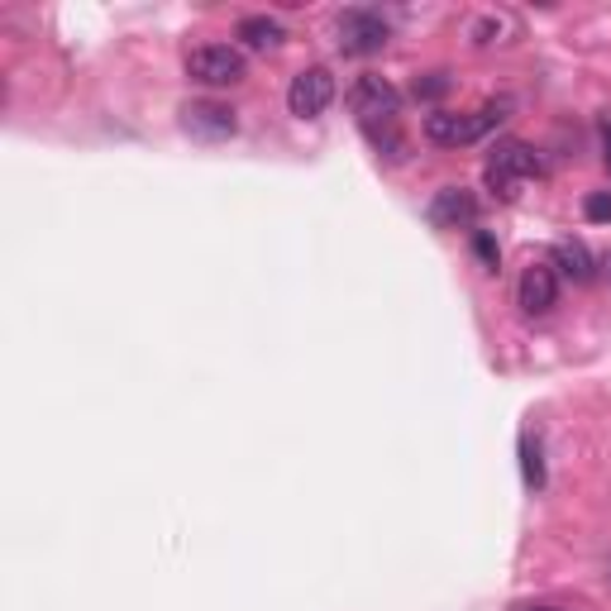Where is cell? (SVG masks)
Masks as SVG:
<instances>
[{
    "mask_svg": "<svg viewBox=\"0 0 611 611\" xmlns=\"http://www.w3.org/2000/svg\"><path fill=\"white\" fill-rule=\"evenodd\" d=\"M449 87H454L449 72H425V77H416L411 96H416V101H440V96H449Z\"/></svg>",
    "mask_w": 611,
    "mask_h": 611,
    "instance_id": "14",
    "label": "cell"
},
{
    "mask_svg": "<svg viewBox=\"0 0 611 611\" xmlns=\"http://www.w3.org/2000/svg\"><path fill=\"white\" fill-rule=\"evenodd\" d=\"M334 34H340V53H349V58H373L387 48L392 39V24L378 15V10H368V5H354V10H344L340 20H334Z\"/></svg>",
    "mask_w": 611,
    "mask_h": 611,
    "instance_id": "4",
    "label": "cell"
},
{
    "mask_svg": "<svg viewBox=\"0 0 611 611\" xmlns=\"http://www.w3.org/2000/svg\"><path fill=\"white\" fill-rule=\"evenodd\" d=\"M330 101H334V77H330V67H302V72L292 77V87H287V111L302 115V119L326 115Z\"/></svg>",
    "mask_w": 611,
    "mask_h": 611,
    "instance_id": "6",
    "label": "cell"
},
{
    "mask_svg": "<svg viewBox=\"0 0 611 611\" xmlns=\"http://www.w3.org/2000/svg\"><path fill=\"white\" fill-rule=\"evenodd\" d=\"M349 111L358 115V125L373 129V125H397L402 115V91L392 87L387 77L378 72H364V77L349 87Z\"/></svg>",
    "mask_w": 611,
    "mask_h": 611,
    "instance_id": "3",
    "label": "cell"
},
{
    "mask_svg": "<svg viewBox=\"0 0 611 611\" xmlns=\"http://www.w3.org/2000/svg\"><path fill=\"white\" fill-rule=\"evenodd\" d=\"M244 53L230 43H201L187 53V77L201 87H234V81H244Z\"/></svg>",
    "mask_w": 611,
    "mask_h": 611,
    "instance_id": "5",
    "label": "cell"
},
{
    "mask_svg": "<svg viewBox=\"0 0 611 611\" xmlns=\"http://www.w3.org/2000/svg\"><path fill=\"white\" fill-rule=\"evenodd\" d=\"M521 611H559V607H521Z\"/></svg>",
    "mask_w": 611,
    "mask_h": 611,
    "instance_id": "18",
    "label": "cell"
},
{
    "mask_svg": "<svg viewBox=\"0 0 611 611\" xmlns=\"http://www.w3.org/2000/svg\"><path fill=\"white\" fill-rule=\"evenodd\" d=\"M517 302L525 316H549L559 306V272L555 263H531L517 282Z\"/></svg>",
    "mask_w": 611,
    "mask_h": 611,
    "instance_id": "7",
    "label": "cell"
},
{
    "mask_svg": "<svg viewBox=\"0 0 611 611\" xmlns=\"http://www.w3.org/2000/svg\"><path fill=\"white\" fill-rule=\"evenodd\" d=\"M507 111H511L507 96H501V101L478 105V111H469V115L430 111V115H425V139H430V143H440V149H463V143H478V139L493 135L501 119H507Z\"/></svg>",
    "mask_w": 611,
    "mask_h": 611,
    "instance_id": "1",
    "label": "cell"
},
{
    "mask_svg": "<svg viewBox=\"0 0 611 611\" xmlns=\"http://www.w3.org/2000/svg\"><path fill=\"white\" fill-rule=\"evenodd\" d=\"M607 272H611V258H607Z\"/></svg>",
    "mask_w": 611,
    "mask_h": 611,
    "instance_id": "20",
    "label": "cell"
},
{
    "mask_svg": "<svg viewBox=\"0 0 611 611\" xmlns=\"http://www.w3.org/2000/svg\"><path fill=\"white\" fill-rule=\"evenodd\" d=\"M583 215H588L593 225H611V191H588V196H583Z\"/></svg>",
    "mask_w": 611,
    "mask_h": 611,
    "instance_id": "16",
    "label": "cell"
},
{
    "mask_svg": "<svg viewBox=\"0 0 611 611\" xmlns=\"http://www.w3.org/2000/svg\"><path fill=\"white\" fill-rule=\"evenodd\" d=\"M540 173H545L540 153H535L525 139H501L493 149V158H487V167H483L487 187H493L501 201H517L521 187L531 182V177H540Z\"/></svg>",
    "mask_w": 611,
    "mask_h": 611,
    "instance_id": "2",
    "label": "cell"
},
{
    "mask_svg": "<svg viewBox=\"0 0 611 611\" xmlns=\"http://www.w3.org/2000/svg\"><path fill=\"white\" fill-rule=\"evenodd\" d=\"M473 254H478V263H483L487 272H497V268H501V249H497V239L487 234V230H478V234H473Z\"/></svg>",
    "mask_w": 611,
    "mask_h": 611,
    "instance_id": "15",
    "label": "cell"
},
{
    "mask_svg": "<svg viewBox=\"0 0 611 611\" xmlns=\"http://www.w3.org/2000/svg\"><path fill=\"white\" fill-rule=\"evenodd\" d=\"M521 478H525L531 493L545 487V454H540V440L535 435H521Z\"/></svg>",
    "mask_w": 611,
    "mask_h": 611,
    "instance_id": "12",
    "label": "cell"
},
{
    "mask_svg": "<svg viewBox=\"0 0 611 611\" xmlns=\"http://www.w3.org/2000/svg\"><path fill=\"white\" fill-rule=\"evenodd\" d=\"M234 39L244 48H254V53H272V48H282L287 29L272 15H244L239 20V29H234Z\"/></svg>",
    "mask_w": 611,
    "mask_h": 611,
    "instance_id": "11",
    "label": "cell"
},
{
    "mask_svg": "<svg viewBox=\"0 0 611 611\" xmlns=\"http://www.w3.org/2000/svg\"><path fill=\"white\" fill-rule=\"evenodd\" d=\"M182 129L191 139H230L234 129H239V119L230 105H220V101H191L187 111H182Z\"/></svg>",
    "mask_w": 611,
    "mask_h": 611,
    "instance_id": "8",
    "label": "cell"
},
{
    "mask_svg": "<svg viewBox=\"0 0 611 611\" xmlns=\"http://www.w3.org/2000/svg\"><path fill=\"white\" fill-rule=\"evenodd\" d=\"M602 158L611 167V115H607V125H602Z\"/></svg>",
    "mask_w": 611,
    "mask_h": 611,
    "instance_id": "17",
    "label": "cell"
},
{
    "mask_svg": "<svg viewBox=\"0 0 611 611\" xmlns=\"http://www.w3.org/2000/svg\"><path fill=\"white\" fill-rule=\"evenodd\" d=\"M364 135L373 139V149L382 153V158H392V163L406 158V139L397 135V125H373V129H364Z\"/></svg>",
    "mask_w": 611,
    "mask_h": 611,
    "instance_id": "13",
    "label": "cell"
},
{
    "mask_svg": "<svg viewBox=\"0 0 611 611\" xmlns=\"http://www.w3.org/2000/svg\"><path fill=\"white\" fill-rule=\"evenodd\" d=\"M478 220V196L463 187H440L435 201H430V225L435 230H459V225Z\"/></svg>",
    "mask_w": 611,
    "mask_h": 611,
    "instance_id": "9",
    "label": "cell"
},
{
    "mask_svg": "<svg viewBox=\"0 0 611 611\" xmlns=\"http://www.w3.org/2000/svg\"><path fill=\"white\" fill-rule=\"evenodd\" d=\"M555 272H564L569 282H593L597 278V258L588 254V244L583 239H559L555 244Z\"/></svg>",
    "mask_w": 611,
    "mask_h": 611,
    "instance_id": "10",
    "label": "cell"
},
{
    "mask_svg": "<svg viewBox=\"0 0 611 611\" xmlns=\"http://www.w3.org/2000/svg\"><path fill=\"white\" fill-rule=\"evenodd\" d=\"M607 583H611V559H607Z\"/></svg>",
    "mask_w": 611,
    "mask_h": 611,
    "instance_id": "19",
    "label": "cell"
}]
</instances>
